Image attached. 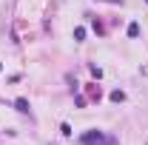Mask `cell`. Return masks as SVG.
I'll list each match as a JSON object with an SVG mask.
<instances>
[{
    "instance_id": "cell-1",
    "label": "cell",
    "mask_w": 148,
    "mask_h": 145,
    "mask_svg": "<svg viewBox=\"0 0 148 145\" xmlns=\"http://www.w3.org/2000/svg\"><path fill=\"white\" fill-rule=\"evenodd\" d=\"M103 142V134L100 131H88L86 137H83V145H100Z\"/></svg>"
},
{
    "instance_id": "cell-2",
    "label": "cell",
    "mask_w": 148,
    "mask_h": 145,
    "mask_svg": "<svg viewBox=\"0 0 148 145\" xmlns=\"http://www.w3.org/2000/svg\"><path fill=\"white\" fill-rule=\"evenodd\" d=\"M14 105H17V111H23V114H29V100H23V97H17V100H14Z\"/></svg>"
},
{
    "instance_id": "cell-3",
    "label": "cell",
    "mask_w": 148,
    "mask_h": 145,
    "mask_svg": "<svg viewBox=\"0 0 148 145\" xmlns=\"http://www.w3.org/2000/svg\"><path fill=\"white\" fill-rule=\"evenodd\" d=\"M111 100H114V103H123V100H125V94L117 88V91H111Z\"/></svg>"
},
{
    "instance_id": "cell-4",
    "label": "cell",
    "mask_w": 148,
    "mask_h": 145,
    "mask_svg": "<svg viewBox=\"0 0 148 145\" xmlns=\"http://www.w3.org/2000/svg\"><path fill=\"white\" fill-rule=\"evenodd\" d=\"M128 37H140V26H137V23L128 26Z\"/></svg>"
},
{
    "instance_id": "cell-5",
    "label": "cell",
    "mask_w": 148,
    "mask_h": 145,
    "mask_svg": "<svg viewBox=\"0 0 148 145\" xmlns=\"http://www.w3.org/2000/svg\"><path fill=\"white\" fill-rule=\"evenodd\" d=\"M74 40H86V29H74Z\"/></svg>"
},
{
    "instance_id": "cell-6",
    "label": "cell",
    "mask_w": 148,
    "mask_h": 145,
    "mask_svg": "<svg viewBox=\"0 0 148 145\" xmlns=\"http://www.w3.org/2000/svg\"><path fill=\"white\" fill-rule=\"evenodd\" d=\"M60 131H63V137H71V125H69V122H63V125H60Z\"/></svg>"
},
{
    "instance_id": "cell-7",
    "label": "cell",
    "mask_w": 148,
    "mask_h": 145,
    "mask_svg": "<svg viewBox=\"0 0 148 145\" xmlns=\"http://www.w3.org/2000/svg\"><path fill=\"white\" fill-rule=\"evenodd\" d=\"M88 94H91L94 100H100V88H97V85H88Z\"/></svg>"
},
{
    "instance_id": "cell-8",
    "label": "cell",
    "mask_w": 148,
    "mask_h": 145,
    "mask_svg": "<svg viewBox=\"0 0 148 145\" xmlns=\"http://www.w3.org/2000/svg\"><path fill=\"white\" fill-rule=\"evenodd\" d=\"M91 74L97 77V80H100V77H103V68H100V66H91Z\"/></svg>"
},
{
    "instance_id": "cell-9",
    "label": "cell",
    "mask_w": 148,
    "mask_h": 145,
    "mask_svg": "<svg viewBox=\"0 0 148 145\" xmlns=\"http://www.w3.org/2000/svg\"><path fill=\"white\" fill-rule=\"evenodd\" d=\"M0 68H3V66H0Z\"/></svg>"
}]
</instances>
